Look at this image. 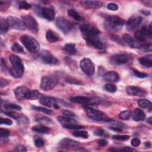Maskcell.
<instances>
[{
	"label": "cell",
	"instance_id": "obj_18",
	"mask_svg": "<svg viewBox=\"0 0 152 152\" xmlns=\"http://www.w3.org/2000/svg\"><path fill=\"white\" fill-rule=\"evenodd\" d=\"M24 70V65L23 64H21L16 65H12L10 69V72L13 77L17 78L21 77L23 75Z\"/></svg>",
	"mask_w": 152,
	"mask_h": 152
},
{
	"label": "cell",
	"instance_id": "obj_11",
	"mask_svg": "<svg viewBox=\"0 0 152 152\" xmlns=\"http://www.w3.org/2000/svg\"><path fill=\"white\" fill-rule=\"evenodd\" d=\"M40 59L42 62L46 64L57 65L59 64L58 59L54 57L49 52L46 50H45L40 53Z\"/></svg>",
	"mask_w": 152,
	"mask_h": 152
},
{
	"label": "cell",
	"instance_id": "obj_61",
	"mask_svg": "<svg viewBox=\"0 0 152 152\" xmlns=\"http://www.w3.org/2000/svg\"><path fill=\"white\" fill-rule=\"evenodd\" d=\"M142 12L144 15H148L150 14V12L148 11H147V10H142Z\"/></svg>",
	"mask_w": 152,
	"mask_h": 152
},
{
	"label": "cell",
	"instance_id": "obj_57",
	"mask_svg": "<svg viewBox=\"0 0 152 152\" xmlns=\"http://www.w3.org/2000/svg\"><path fill=\"white\" fill-rule=\"evenodd\" d=\"M8 84V82L7 80H6L5 79L2 78H1V81H0V86H1L0 87H1V88H3V87H5Z\"/></svg>",
	"mask_w": 152,
	"mask_h": 152
},
{
	"label": "cell",
	"instance_id": "obj_24",
	"mask_svg": "<svg viewBox=\"0 0 152 152\" xmlns=\"http://www.w3.org/2000/svg\"><path fill=\"white\" fill-rule=\"evenodd\" d=\"M145 118V114L144 112L139 109V108H136L133 113H132V119L135 121H144Z\"/></svg>",
	"mask_w": 152,
	"mask_h": 152
},
{
	"label": "cell",
	"instance_id": "obj_29",
	"mask_svg": "<svg viewBox=\"0 0 152 152\" xmlns=\"http://www.w3.org/2000/svg\"><path fill=\"white\" fill-rule=\"evenodd\" d=\"M58 122L61 124L62 125L70 124H74L76 122V121L73 119L72 118L67 117V116H59L57 118Z\"/></svg>",
	"mask_w": 152,
	"mask_h": 152
},
{
	"label": "cell",
	"instance_id": "obj_58",
	"mask_svg": "<svg viewBox=\"0 0 152 152\" xmlns=\"http://www.w3.org/2000/svg\"><path fill=\"white\" fill-rule=\"evenodd\" d=\"M120 151H124V152H131V151H135L136 150L130 147H125L123 148L122 149L120 150Z\"/></svg>",
	"mask_w": 152,
	"mask_h": 152
},
{
	"label": "cell",
	"instance_id": "obj_53",
	"mask_svg": "<svg viewBox=\"0 0 152 152\" xmlns=\"http://www.w3.org/2000/svg\"><path fill=\"white\" fill-rule=\"evenodd\" d=\"M66 81L67 83H69V84H77V85L80 84L81 83L80 81H78V80H75V79H74V78H71L66 79Z\"/></svg>",
	"mask_w": 152,
	"mask_h": 152
},
{
	"label": "cell",
	"instance_id": "obj_22",
	"mask_svg": "<svg viewBox=\"0 0 152 152\" xmlns=\"http://www.w3.org/2000/svg\"><path fill=\"white\" fill-rule=\"evenodd\" d=\"M80 3L88 8L98 9L101 8L103 4L100 1H81Z\"/></svg>",
	"mask_w": 152,
	"mask_h": 152
},
{
	"label": "cell",
	"instance_id": "obj_59",
	"mask_svg": "<svg viewBox=\"0 0 152 152\" xmlns=\"http://www.w3.org/2000/svg\"><path fill=\"white\" fill-rule=\"evenodd\" d=\"M98 144L101 147L106 146L107 144V141L104 139H100L98 141Z\"/></svg>",
	"mask_w": 152,
	"mask_h": 152
},
{
	"label": "cell",
	"instance_id": "obj_48",
	"mask_svg": "<svg viewBox=\"0 0 152 152\" xmlns=\"http://www.w3.org/2000/svg\"><path fill=\"white\" fill-rule=\"evenodd\" d=\"M10 134V131L8 129L1 128L0 129V135L1 138H7Z\"/></svg>",
	"mask_w": 152,
	"mask_h": 152
},
{
	"label": "cell",
	"instance_id": "obj_7",
	"mask_svg": "<svg viewBox=\"0 0 152 152\" xmlns=\"http://www.w3.org/2000/svg\"><path fill=\"white\" fill-rule=\"evenodd\" d=\"M80 30L81 33L86 37L95 36L100 33V31L97 27L88 23H85L81 25Z\"/></svg>",
	"mask_w": 152,
	"mask_h": 152
},
{
	"label": "cell",
	"instance_id": "obj_42",
	"mask_svg": "<svg viewBox=\"0 0 152 152\" xmlns=\"http://www.w3.org/2000/svg\"><path fill=\"white\" fill-rule=\"evenodd\" d=\"M73 135L77 137H81L83 138H87L88 137V132L85 131H77L73 133Z\"/></svg>",
	"mask_w": 152,
	"mask_h": 152
},
{
	"label": "cell",
	"instance_id": "obj_62",
	"mask_svg": "<svg viewBox=\"0 0 152 152\" xmlns=\"http://www.w3.org/2000/svg\"><path fill=\"white\" fill-rule=\"evenodd\" d=\"M144 145H145V147H151V142H149V141L145 142L144 143Z\"/></svg>",
	"mask_w": 152,
	"mask_h": 152
},
{
	"label": "cell",
	"instance_id": "obj_27",
	"mask_svg": "<svg viewBox=\"0 0 152 152\" xmlns=\"http://www.w3.org/2000/svg\"><path fill=\"white\" fill-rule=\"evenodd\" d=\"M152 56L151 54L147 56H142L139 59L140 63L147 68H151L152 66Z\"/></svg>",
	"mask_w": 152,
	"mask_h": 152
},
{
	"label": "cell",
	"instance_id": "obj_26",
	"mask_svg": "<svg viewBox=\"0 0 152 152\" xmlns=\"http://www.w3.org/2000/svg\"><path fill=\"white\" fill-rule=\"evenodd\" d=\"M46 39L49 42L53 43L59 41L60 40V37L55 31L49 30L46 33Z\"/></svg>",
	"mask_w": 152,
	"mask_h": 152
},
{
	"label": "cell",
	"instance_id": "obj_40",
	"mask_svg": "<svg viewBox=\"0 0 152 152\" xmlns=\"http://www.w3.org/2000/svg\"><path fill=\"white\" fill-rule=\"evenodd\" d=\"M32 109L36 110H38L39 112H43V113H45L46 114H48V115H51L52 113H53V111L50 110V109H48L45 107H40V106H31Z\"/></svg>",
	"mask_w": 152,
	"mask_h": 152
},
{
	"label": "cell",
	"instance_id": "obj_9",
	"mask_svg": "<svg viewBox=\"0 0 152 152\" xmlns=\"http://www.w3.org/2000/svg\"><path fill=\"white\" fill-rule=\"evenodd\" d=\"M7 21L10 27L13 29L24 30L26 28L22 19L21 20L18 17L14 16H9L7 18Z\"/></svg>",
	"mask_w": 152,
	"mask_h": 152
},
{
	"label": "cell",
	"instance_id": "obj_39",
	"mask_svg": "<svg viewBox=\"0 0 152 152\" xmlns=\"http://www.w3.org/2000/svg\"><path fill=\"white\" fill-rule=\"evenodd\" d=\"M131 115H132L131 112L129 110H124V111L121 112L119 115V117L121 119L127 120L130 118Z\"/></svg>",
	"mask_w": 152,
	"mask_h": 152
},
{
	"label": "cell",
	"instance_id": "obj_35",
	"mask_svg": "<svg viewBox=\"0 0 152 152\" xmlns=\"http://www.w3.org/2000/svg\"><path fill=\"white\" fill-rule=\"evenodd\" d=\"M138 103L139 106L142 108H147L150 109L151 108V103L147 99H140L138 101Z\"/></svg>",
	"mask_w": 152,
	"mask_h": 152
},
{
	"label": "cell",
	"instance_id": "obj_31",
	"mask_svg": "<svg viewBox=\"0 0 152 152\" xmlns=\"http://www.w3.org/2000/svg\"><path fill=\"white\" fill-rule=\"evenodd\" d=\"M35 121L39 123L43 124H50L52 123V121L50 119L45 115L37 114L35 116Z\"/></svg>",
	"mask_w": 152,
	"mask_h": 152
},
{
	"label": "cell",
	"instance_id": "obj_56",
	"mask_svg": "<svg viewBox=\"0 0 152 152\" xmlns=\"http://www.w3.org/2000/svg\"><path fill=\"white\" fill-rule=\"evenodd\" d=\"M104 131L103 129H98L94 131V134L98 136H102L104 134Z\"/></svg>",
	"mask_w": 152,
	"mask_h": 152
},
{
	"label": "cell",
	"instance_id": "obj_51",
	"mask_svg": "<svg viewBox=\"0 0 152 152\" xmlns=\"http://www.w3.org/2000/svg\"><path fill=\"white\" fill-rule=\"evenodd\" d=\"M118 8V5L115 3H109L107 5V8L111 11H116Z\"/></svg>",
	"mask_w": 152,
	"mask_h": 152
},
{
	"label": "cell",
	"instance_id": "obj_13",
	"mask_svg": "<svg viewBox=\"0 0 152 152\" xmlns=\"http://www.w3.org/2000/svg\"><path fill=\"white\" fill-rule=\"evenodd\" d=\"M135 40L139 43H142L144 42L147 37H150L149 33H148V28L146 26H143L140 30H137L134 34Z\"/></svg>",
	"mask_w": 152,
	"mask_h": 152
},
{
	"label": "cell",
	"instance_id": "obj_17",
	"mask_svg": "<svg viewBox=\"0 0 152 152\" xmlns=\"http://www.w3.org/2000/svg\"><path fill=\"white\" fill-rule=\"evenodd\" d=\"M40 14H41L43 18H45L46 20L48 21L53 20L55 17V10L51 7L41 8Z\"/></svg>",
	"mask_w": 152,
	"mask_h": 152
},
{
	"label": "cell",
	"instance_id": "obj_33",
	"mask_svg": "<svg viewBox=\"0 0 152 152\" xmlns=\"http://www.w3.org/2000/svg\"><path fill=\"white\" fill-rule=\"evenodd\" d=\"M68 14L69 17H72L76 21H82L83 17L79 14V13L74 9H70L68 11Z\"/></svg>",
	"mask_w": 152,
	"mask_h": 152
},
{
	"label": "cell",
	"instance_id": "obj_3",
	"mask_svg": "<svg viewBox=\"0 0 152 152\" xmlns=\"http://www.w3.org/2000/svg\"><path fill=\"white\" fill-rule=\"evenodd\" d=\"M85 111L87 113V116L91 119L97 121H105V122L113 121L112 119L108 118L103 112L95 109L91 107L86 106Z\"/></svg>",
	"mask_w": 152,
	"mask_h": 152
},
{
	"label": "cell",
	"instance_id": "obj_4",
	"mask_svg": "<svg viewBox=\"0 0 152 152\" xmlns=\"http://www.w3.org/2000/svg\"><path fill=\"white\" fill-rule=\"evenodd\" d=\"M57 27L64 33H68L74 27V24L64 17H59L55 21Z\"/></svg>",
	"mask_w": 152,
	"mask_h": 152
},
{
	"label": "cell",
	"instance_id": "obj_50",
	"mask_svg": "<svg viewBox=\"0 0 152 152\" xmlns=\"http://www.w3.org/2000/svg\"><path fill=\"white\" fill-rule=\"evenodd\" d=\"M0 123L1 124H5L7 125H11L12 124V121L8 118H0Z\"/></svg>",
	"mask_w": 152,
	"mask_h": 152
},
{
	"label": "cell",
	"instance_id": "obj_19",
	"mask_svg": "<svg viewBox=\"0 0 152 152\" xmlns=\"http://www.w3.org/2000/svg\"><path fill=\"white\" fill-rule=\"evenodd\" d=\"M126 92L131 95L137 96H142L146 94V92L144 90H143L142 88L139 87L134 86L127 87Z\"/></svg>",
	"mask_w": 152,
	"mask_h": 152
},
{
	"label": "cell",
	"instance_id": "obj_28",
	"mask_svg": "<svg viewBox=\"0 0 152 152\" xmlns=\"http://www.w3.org/2000/svg\"><path fill=\"white\" fill-rule=\"evenodd\" d=\"M32 131L39 134H47L50 131L48 127L43 125H37L32 127Z\"/></svg>",
	"mask_w": 152,
	"mask_h": 152
},
{
	"label": "cell",
	"instance_id": "obj_20",
	"mask_svg": "<svg viewBox=\"0 0 152 152\" xmlns=\"http://www.w3.org/2000/svg\"><path fill=\"white\" fill-rule=\"evenodd\" d=\"M124 42L131 48H141V45L135 39H134L131 35L128 34H125L123 35Z\"/></svg>",
	"mask_w": 152,
	"mask_h": 152
},
{
	"label": "cell",
	"instance_id": "obj_36",
	"mask_svg": "<svg viewBox=\"0 0 152 152\" xmlns=\"http://www.w3.org/2000/svg\"><path fill=\"white\" fill-rule=\"evenodd\" d=\"M43 94L40 93L38 90H34L32 91H30V95L28 99L31 100H35V99H40L43 97Z\"/></svg>",
	"mask_w": 152,
	"mask_h": 152
},
{
	"label": "cell",
	"instance_id": "obj_34",
	"mask_svg": "<svg viewBox=\"0 0 152 152\" xmlns=\"http://www.w3.org/2000/svg\"><path fill=\"white\" fill-rule=\"evenodd\" d=\"M11 49L12 52L17 53H24V50L23 48L17 42H14L12 44Z\"/></svg>",
	"mask_w": 152,
	"mask_h": 152
},
{
	"label": "cell",
	"instance_id": "obj_2",
	"mask_svg": "<svg viewBox=\"0 0 152 152\" xmlns=\"http://www.w3.org/2000/svg\"><path fill=\"white\" fill-rule=\"evenodd\" d=\"M20 41L24 46L31 53H37L40 49V45L33 37L29 35H23L20 37Z\"/></svg>",
	"mask_w": 152,
	"mask_h": 152
},
{
	"label": "cell",
	"instance_id": "obj_14",
	"mask_svg": "<svg viewBox=\"0 0 152 152\" xmlns=\"http://www.w3.org/2000/svg\"><path fill=\"white\" fill-rule=\"evenodd\" d=\"M14 93L15 97L18 100H23L25 99H28L30 90L26 87L19 86L14 90Z\"/></svg>",
	"mask_w": 152,
	"mask_h": 152
},
{
	"label": "cell",
	"instance_id": "obj_52",
	"mask_svg": "<svg viewBox=\"0 0 152 152\" xmlns=\"http://www.w3.org/2000/svg\"><path fill=\"white\" fill-rule=\"evenodd\" d=\"M131 145L133 147H138L141 144V141L138 138H134L131 140Z\"/></svg>",
	"mask_w": 152,
	"mask_h": 152
},
{
	"label": "cell",
	"instance_id": "obj_60",
	"mask_svg": "<svg viewBox=\"0 0 152 152\" xmlns=\"http://www.w3.org/2000/svg\"><path fill=\"white\" fill-rule=\"evenodd\" d=\"M110 129H112V130H113V131H118V132L121 131V130H122L121 128H119V127H115V126H114V127H110Z\"/></svg>",
	"mask_w": 152,
	"mask_h": 152
},
{
	"label": "cell",
	"instance_id": "obj_1",
	"mask_svg": "<svg viewBox=\"0 0 152 152\" xmlns=\"http://www.w3.org/2000/svg\"><path fill=\"white\" fill-rule=\"evenodd\" d=\"M124 23V21L118 16L109 15L105 18L104 26L108 30L118 31L122 28Z\"/></svg>",
	"mask_w": 152,
	"mask_h": 152
},
{
	"label": "cell",
	"instance_id": "obj_12",
	"mask_svg": "<svg viewBox=\"0 0 152 152\" xmlns=\"http://www.w3.org/2000/svg\"><path fill=\"white\" fill-rule=\"evenodd\" d=\"M86 42L87 44L94 48L97 49H103L104 48V44L101 40V39L95 36H91V37H86L85 38Z\"/></svg>",
	"mask_w": 152,
	"mask_h": 152
},
{
	"label": "cell",
	"instance_id": "obj_8",
	"mask_svg": "<svg viewBox=\"0 0 152 152\" xmlns=\"http://www.w3.org/2000/svg\"><path fill=\"white\" fill-rule=\"evenodd\" d=\"M80 67L82 71L87 75L91 76L94 72V66L93 62L88 58H84L80 61Z\"/></svg>",
	"mask_w": 152,
	"mask_h": 152
},
{
	"label": "cell",
	"instance_id": "obj_41",
	"mask_svg": "<svg viewBox=\"0 0 152 152\" xmlns=\"http://www.w3.org/2000/svg\"><path fill=\"white\" fill-rule=\"evenodd\" d=\"M63 127L66 128V129H83L84 128V126L80 125H77V124H67V125H63Z\"/></svg>",
	"mask_w": 152,
	"mask_h": 152
},
{
	"label": "cell",
	"instance_id": "obj_32",
	"mask_svg": "<svg viewBox=\"0 0 152 152\" xmlns=\"http://www.w3.org/2000/svg\"><path fill=\"white\" fill-rule=\"evenodd\" d=\"M10 26L7 21V19L1 18V27H0V32L1 34H5L8 32Z\"/></svg>",
	"mask_w": 152,
	"mask_h": 152
},
{
	"label": "cell",
	"instance_id": "obj_16",
	"mask_svg": "<svg viewBox=\"0 0 152 152\" xmlns=\"http://www.w3.org/2000/svg\"><path fill=\"white\" fill-rule=\"evenodd\" d=\"M142 18L140 16H132L130 17L127 23L126 27L128 30H133L137 28L141 23Z\"/></svg>",
	"mask_w": 152,
	"mask_h": 152
},
{
	"label": "cell",
	"instance_id": "obj_49",
	"mask_svg": "<svg viewBox=\"0 0 152 152\" xmlns=\"http://www.w3.org/2000/svg\"><path fill=\"white\" fill-rule=\"evenodd\" d=\"M134 72L137 77H139V78H145V77H148L147 74L144 73V72H140L139 71H137V70H135V69H134Z\"/></svg>",
	"mask_w": 152,
	"mask_h": 152
},
{
	"label": "cell",
	"instance_id": "obj_47",
	"mask_svg": "<svg viewBox=\"0 0 152 152\" xmlns=\"http://www.w3.org/2000/svg\"><path fill=\"white\" fill-rule=\"evenodd\" d=\"M34 145L39 148L42 147L45 145V142L41 138H37L34 140Z\"/></svg>",
	"mask_w": 152,
	"mask_h": 152
},
{
	"label": "cell",
	"instance_id": "obj_45",
	"mask_svg": "<svg viewBox=\"0 0 152 152\" xmlns=\"http://www.w3.org/2000/svg\"><path fill=\"white\" fill-rule=\"evenodd\" d=\"M31 5L27 3L26 1H21L18 4V8L20 9H23V10H28L31 8Z\"/></svg>",
	"mask_w": 152,
	"mask_h": 152
},
{
	"label": "cell",
	"instance_id": "obj_21",
	"mask_svg": "<svg viewBox=\"0 0 152 152\" xmlns=\"http://www.w3.org/2000/svg\"><path fill=\"white\" fill-rule=\"evenodd\" d=\"M103 78L107 82H116L119 80V75L116 72L111 71L105 73L103 76Z\"/></svg>",
	"mask_w": 152,
	"mask_h": 152
},
{
	"label": "cell",
	"instance_id": "obj_46",
	"mask_svg": "<svg viewBox=\"0 0 152 152\" xmlns=\"http://www.w3.org/2000/svg\"><path fill=\"white\" fill-rule=\"evenodd\" d=\"M129 136L128 135H119V134H116L113 135V138L114 139L118 140H121V141H125L127 140L129 138Z\"/></svg>",
	"mask_w": 152,
	"mask_h": 152
},
{
	"label": "cell",
	"instance_id": "obj_44",
	"mask_svg": "<svg viewBox=\"0 0 152 152\" xmlns=\"http://www.w3.org/2000/svg\"><path fill=\"white\" fill-rule=\"evenodd\" d=\"M104 88L107 91L110 92V93L115 92L117 89L116 87L112 84H105Z\"/></svg>",
	"mask_w": 152,
	"mask_h": 152
},
{
	"label": "cell",
	"instance_id": "obj_54",
	"mask_svg": "<svg viewBox=\"0 0 152 152\" xmlns=\"http://www.w3.org/2000/svg\"><path fill=\"white\" fill-rule=\"evenodd\" d=\"M63 114L64 116H67V117H70V118H74L75 117V115L74 113L72 112L71 111L69 110H64L63 111Z\"/></svg>",
	"mask_w": 152,
	"mask_h": 152
},
{
	"label": "cell",
	"instance_id": "obj_6",
	"mask_svg": "<svg viewBox=\"0 0 152 152\" xmlns=\"http://www.w3.org/2000/svg\"><path fill=\"white\" fill-rule=\"evenodd\" d=\"M22 20L26 27L33 33H37L39 31V24L36 19L30 15L22 17Z\"/></svg>",
	"mask_w": 152,
	"mask_h": 152
},
{
	"label": "cell",
	"instance_id": "obj_30",
	"mask_svg": "<svg viewBox=\"0 0 152 152\" xmlns=\"http://www.w3.org/2000/svg\"><path fill=\"white\" fill-rule=\"evenodd\" d=\"M63 50L64 52L69 55H75L77 52V50L75 48V44L72 43L65 44L63 48Z\"/></svg>",
	"mask_w": 152,
	"mask_h": 152
},
{
	"label": "cell",
	"instance_id": "obj_63",
	"mask_svg": "<svg viewBox=\"0 0 152 152\" xmlns=\"http://www.w3.org/2000/svg\"><path fill=\"white\" fill-rule=\"evenodd\" d=\"M147 122H148L150 125H151V124H152V118H151V117H150V118L147 119Z\"/></svg>",
	"mask_w": 152,
	"mask_h": 152
},
{
	"label": "cell",
	"instance_id": "obj_10",
	"mask_svg": "<svg viewBox=\"0 0 152 152\" xmlns=\"http://www.w3.org/2000/svg\"><path fill=\"white\" fill-rule=\"evenodd\" d=\"M71 101L82 104H95L99 103V99H92L86 96H76L71 98Z\"/></svg>",
	"mask_w": 152,
	"mask_h": 152
},
{
	"label": "cell",
	"instance_id": "obj_38",
	"mask_svg": "<svg viewBox=\"0 0 152 152\" xmlns=\"http://www.w3.org/2000/svg\"><path fill=\"white\" fill-rule=\"evenodd\" d=\"M4 107L8 109L16 110H21V107L15 103H5L4 104Z\"/></svg>",
	"mask_w": 152,
	"mask_h": 152
},
{
	"label": "cell",
	"instance_id": "obj_55",
	"mask_svg": "<svg viewBox=\"0 0 152 152\" xmlns=\"http://www.w3.org/2000/svg\"><path fill=\"white\" fill-rule=\"evenodd\" d=\"M14 150L17 151H27V148L24 145H18L15 147Z\"/></svg>",
	"mask_w": 152,
	"mask_h": 152
},
{
	"label": "cell",
	"instance_id": "obj_23",
	"mask_svg": "<svg viewBox=\"0 0 152 152\" xmlns=\"http://www.w3.org/2000/svg\"><path fill=\"white\" fill-rule=\"evenodd\" d=\"M59 144L65 147H74L79 145V142L69 138H65L60 141Z\"/></svg>",
	"mask_w": 152,
	"mask_h": 152
},
{
	"label": "cell",
	"instance_id": "obj_25",
	"mask_svg": "<svg viewBox=\"0 0 152 152\" xmlns=\"http://www.w3.org/2000/svg\"><path fill=\"white\" fill-rule=\"evenodd\" d=\"M40 103L47 107H51L53 106L56 103V100L55 98L52 97H48V96H43L40 100Z\"/></svg>",
	"mask_w": 152,
	"mask_h": 152
},
{
	"label": "cell",
	"instance_id": "obj_15",
	"mask_svg": "<svg viewBox=\"0 0 152 152\" xmlns=\"http://www.w3.org/2000/svg\"><path fill=\"white\" fill-rule=\"evenodd\" d=\"M129 61L128 56L125 54H116L113 55L110 59V63L113 65H119L127 63Z\"/></svg>",
	"mask_w": 152,
	"mask_h": 152
},
{
	"label": "cell",
	"instance_id": "obj_5",
	"mask_svg": "<svg viewBox=\"0 0 152 152\" xmlns=\"http://www.w3.org/2000/svg\"><path fill=\"white\" fill-rule=\"evenodd\" d=\"M58 78L53 75L45 76L42 77L40 83L41 89L48 91L53 88L58 83Z\"/></svg>",
	"mask_w": 152,
	"mask_h": 152
},
{
	"label": "cell",
	"instance_id": "obj_43",
	"mask_svg": "<svg viewBox=\"0 0 152 152\" xmlns=\"http://www.w3.org/2000/svg\"><path fill=\"white\" fill-rule=\"evenodd\" d=\"M4 113L5 115L11 118H12L15 119H18L20 117V115H19V113H18L15 111H4Z\"/></svg>",
	"mask_w": 152,
	"mask_h": 152
},
{
	"label": "cell",
	"instance_id": "obj_37",
	"mask_svg": "<svg viewBox=\"0 0 152 152\" xmlns=\"http://www.w3.org/2000/svg\"><path fill=\"white\" fill-rule=\"evenodd\" d=\"M9 60L11 64H12V65H19L22 64L21 59L18 56L14 54L11 55L9 56Z\"/></svg>",
	"mask_w": 152,
	"mask_h": 152
}]
</instances>
